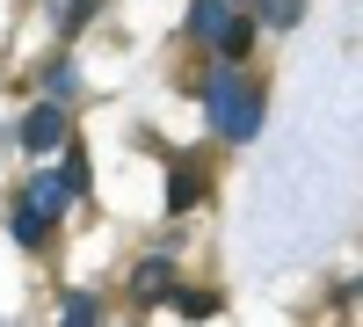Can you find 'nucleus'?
Masks as SVG:
<instances>
[{"instance_id": "nucleus-1", "label": "nucleus", "mask_w": 363, "mask_h": 327, "mask_svg": "<svg viewBox=\"0 0 363 327\" xmlns=\"http://www.w3.org/2000/svg\"><path fill=\"white\" fill-rule=\"evenodd\" d=\"M203 116L218 124V138H233V145H247L255 131H262V95H255V80L240 73V66H211L203 73Z\"/></svg>"}, {"instance_id": "nucleus-2", "label": "nucleus", "mask_w": 363, "mask_h": 327, "mask_svg": "<svg viewBox=\"0 0 363 327\" xmlns=\"http://www.w3.org/2000/svg\"><path fill=\"white\" fill-rule=\"evenodd\" d=\"M15 138L29 145V153H58V145L73 138V131H66V102H37V109H22Z\"/></svg>"}, {"instance_id": "nucleus-3", "label": "nucleus", "mask_w": 363, "mask_h": 327, "mask_svg": "<svg viewBox=\"0 0 363 327\" xmlns=\"http://www.w3.org/2000/svg\"><path fill=\"white\" fill-rule=\"evenodd\" d=\"M203 189H211V174H203V160H189V153H182V160L167 167V218H182V211H196V204H203Z\"/></svg>"}, {"instance_id": "nucleus-4", "label": "nucleus", "mask_w": 363, "mask_h": 327, "mask_svg": "<svg viewBox=\"0 0 363 327\" xmlns=\"http://www.w3.org/2000/svg\"><path fill=\"white\" fill-rule=\"evenodd\" d=\"M22 204H29V211H44V218H58V211L73 204V189H66V174H58V167H37V174H29V189H22Z\"/></svg>"}, {"instance_id": "nucleus-5", "label": "nucleus", "mask_w": 363, "mask_h": 327, "mask_svg": "<svg viewBox=\"0 0 363 327\" xmlns=\"http://www.w3.org/2000/svg\"><path fill=\"white\" fill-rule=\"evenodd\" d=\"M247 44H255V15H247V8H233V15H225V29L211 37V51H218L225 66H240V58H247Z\"/></svg>"}, {"instance_id": "nucleus-6", "label": "nucleus", "mask_w": 363, "mask_h": 327, "mask_svg": "<svg viewBox=\"0 0 363 327\" xmlns=\"http://www.w3.org/2000/svg\"><path fill=\"white\" fill-rule=\"evenodd\" d=\"M225 15H233V0H189V37L211 44V37L225 29Z\"/></svg>"}, {"instance_id": "nucleus-7", "label": "nucleus", "mask_w": 363, "mask_h": 327, "mask_svg": "<svg viewBox=\"0 0 363 327\" xmlns=\"http://www.w3.org/2000/svg\"><path fill=\"white\" fill-rule=\"evenodd\" d=\"M8 233H15L22 248H44V233H51V218H44V211H29V204H15V211H8Z\"/></svg>"}, {"instance_id": "nucleus-8", "label": "nucleus", "mask_w": 363, "mask_h": 327, "mask_svg": "<svg viewBox=\"0 0 363 327\" xmlns=\"http://www.w3.org/2000/svg\"><path fill=\"white\" fill-rule=\"evenodd\" d=\"M58 327H102V306L87 299V291H66V306H58Z\"/></svg>"}, {"instance_id": "nucleus-9", "label": "nucleus", "mask_w": 363, "mask_h": 327, "mask_svg": "<svg viewBox=\"0 0 363 327\" xmlns=\"http://www.w3.org/2000/svg\"><path fill=\"white\" fill-rule=\"evenodd\" d=\"M95 8H102V0H51V22L58 29H80V22H95Z\"/></svg>"}, {"instance_id": "nucleus-10", "label": "nucleus", "mask_w": 363, "mask_h": 327, "mask_svg": "<svg viewBox=\"0 0 363 327\" xmlns=\"http://www.w3.org/2000/svg\"><path fill=\"white\" fill-rule=\"evenodd\" d=\"M58 153H66V167H58V174H66V189H73V196H87V153H80L73 138L58 145Z\"/></svg>"}, {"instance_id": "nucleus-11", "label": "nucleus", "mask_w": 363, "mask_h": 327, "mask_svg": "<svg viewBox=\"0 0 363 327\" xmlns=\"http://www.w3.org/2000/svg\"><path fill=\"white\" fill-rule=\"evenodd\" d=\"M255 8H262V22H269V29H291L298 15H306V0H255Z\"/></svg>"}, {"instance_id": "nucleus-12", "label": "nucleus", "mask_w": 363, "mask_h": 327, "mask_svg": "<svg viewBox=\"0 0 363 327\" xmlns=\"http://www.w3.org/2000/svg\"><path fill=\"white\" fill-rule=\"evenodd\" d=\"M174 313H182V320H211L218 299H211V291H174Z\"/></svg>"}, {"instance_id": "nucleus-13", "label": "nucleus", "mask_w": 363, "mask_h": 327, "mask_svg": "<svg viewBox=\"0 0 363 327\" xmlns=\"http://www.w3.org/2000/svg\"><path fill=\"white\" fill-rule=\"evenodd\" d=\"M167 284V262L153 255V262H138V270H131V291H160Z\"/></svg>"}, {"instance_id": "nucleus-14", "label": "nucleus", "mask_w": 363, "mask_h": 327, "mask_svg": "<svg viewBox=\"0 0 363 327\" xmlns=\"http://www.w3.org/2000/svg\"><path fill=\"white\" fill-rule=\"evenodd\" d=\"M80 95V73L73 66H51V102H73Z\"/></svg>"}]
</instances>
